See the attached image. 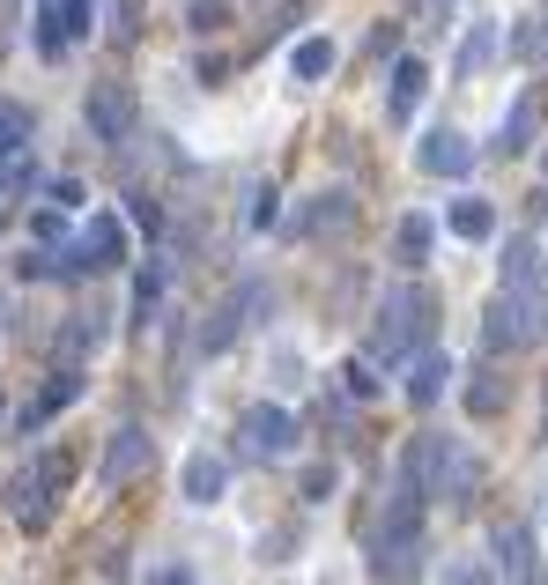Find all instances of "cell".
Returning a JSON list of instances; mask_svg holds the SVG:
<instances>
[{
    "mask_svg": "<svg viewBox=\"0 0 548 585\" xmlns=\"http://www.w3.org/2000/svg\"><path fill=\"white\" fill-rule=\"evenodd\" d=\"M119 259H127V222H119V215H97L82 238L67 245L60 267H67V275H104V267H119Z\"/></svg>",
    "mask_w": 548,
    "mask_h": 585,
    "instance_id": "cell-1",
    "label": "cell"
},
{
    "mask_svg": "<svg viewBox=\"0 0 548 585\" xmlns=\"http://www.w3.org/2000/svg\"><path fill=\"white\" fill-rule=\"evenodd\" d=\"M430 327V304H422V290H393L385 296V311H379V356H408V341Z\"/></svg>",
    "mask_w": 548,
    "mask_h": 585,
    "instance_id": "cell-2",
    "label": "cell"
},
{
    "mask_svg": "<svg viewBox=\"0 0 548 585\" xmlns=\"http://www.w3.org/2000/svg\"><path fill=\"white\" fill-rule=\"evenodd\" d=\"M482 334H489V348H526V341L541 334V304L526 290H505L489 304V327H482Z\"/></svg>",
    "mask_w": 548,
    "mask_h": 585,
    "instance_id": "cell-3",
    "label": "cell"
},
{
    "mask_svg": "<svg viewBox=\"0 0 548 585\" xmlns=\"http://www.w3.org/2000/svg\"><path fill=\"white\" fill-rule=\"evenodd\" d=\"M149 467H156L149 430H133V422H127V430H112V437H104V460H97V474H104L112 489H119V482H141Z\"/></svg>",
    "mask_w": 548,
    "mask_h": 585,
    "instance_id": "cell-4",
    "label": "cell"
},
{
    "mask_svg": "<svg viewBox=\"0 0 548 585\" xmlns=\"http://www.w3.org/2000/svg\"><path fill=\"white\" fill-rule=\"evenodd\" d=\"M416 164L430 170V178H467V170H474V141H467L460 126H430L416 141Z\"/></svg>",
    "mask_w": 548,
    "mask_h": 585,
    "instance_id": "cell-5",
    "label": "cell"
},
{
    "mask_svg": "<svg viewBox=\"0 0 548 585\" xmlns=\"http://www.w3.org/2000/svg\"><path fill=\"white\" fill-rule=\"evenodd\" d=\"M238 430H245V453H253V460H290L296 453V422L282 416V408H245Z\"/></svg>",
    "mask_w": 548,
    "mask_h": 585,
    "instance_id": "cell-6",
    "label": "cell"
},
{
    "mask_svg": "<svg viewBox=\"0 0 548 585\" xmlns=\"http://www.w3.org/2000/svg\"><path fill=\"white\" fill-rule=\"evenodd\" d=\"M445 378H453V356H445V348H422V356H408V400H416V408H430V400L445 393Z\"/></svg>",
    "mask_w": 548,
    "mask_h": 585,
    "instance_id": "cell-7",
    "label": "cell"
},
{
    "mask_svg": "<svg viewBox=\"0 0 548 585\" xmlns=\"http://www.w3.org/2000/svg\"><path fill=\"white\" fill-rule=\"evenodd\" d=\"M445 230H453V238H467V245H482V238H497V208H489L482 193H467V201H453V208H445Z\"/></svg>",
    "mask_w": 548,
    "mask_h": 585,
    "instance_id": "cell-8",
    "label": "cell"
},
{
    "mask_svg": "<svg viewBox=\"0 0 548 585\" xmlns=\"http://www.w3.org/2000/svg\"><path fill=\"white\" fill-rule=\"evenodd\" d=\"M422 89H430V67H422V60H400V67H393V97H385V112H393V126H408V119H416Z\"/></svg>",
    "mask_w": 548,
    "mask_h": 585,
    "instance_id": "cell-9",
    "label": "cell"
},
{
    "mask_svg": "<svg viewBox=\"0 0 548 585\" xmlns=\"http://www.w3.org/2000/svg\"><path fill=\"white\" fill-rule=\"evenodd\" d=\"M371 571H379V585H408L422 571V542L416 534H400V542H379V563H371Z\"/></svg>",
    "mask_w": 548,
    "mask_h": 585,
    "instance_id": "cell-10",
    "label": "cell"
},
{
    "mask_svg": "<svg viewBox=\"0 0 548 585\" xmlns=\"http://www.w3.org/2000/svg\"><path fill=\"white\" fill-rule=\"evenodd\" d=\"M334 60H341L334 38H304L290 52V75H296V82H327V75H334Z\"/></svg>",
    "mask_w": 548,
    "mask_h": 585,
    "instance_id": "cell-11",
    "label": "cell"
},
{
    "mask_svg": "<svg viewBox=\"0 0 548 585\" xmlns=\"http://www.w3.org/2000/svg\"><path fill=\"white\" fill-rule=\"evenodd\" d=\"M89 126H97L104 141H119V133L133 126V104L127 97H112V89H97V97H89Z\"/></svg>",
    "mask_w": 548,
    "mask_h": 585,
    "instance_id": "cell-12",
    "label": "cell"
},
{
    "mask_svg": "<svg viewBox=\"0 0 548 585\" xmlns=\"http://www.w3.org/2000/svg\"><path fill=\"white\" fill-rule=\"evenodd\" d=\"M430 238H437V222H430V215H400V230H393V252H400L408 267H422V259H430Z\"/></svg>",
    "mask_w": 548,
    "mask_h": 585,
    "instance_id": "cell-13",
    "label": "cell"
},
{
    "mask_svg": "<svg viewBox=\"0 0 548 585\" xmlns=\"http://www.w3.org/2000/svg\"><path fill=\"white\" fill-rule=\"evenodd\" d=\"M497 556H505L511 578H526V571H534V534H526V526H497Z\"/></svg>",
    "mask_w": 548,
    "mask_h": 585,
    "instance_id": "cell-14",
    "label": "cell"
},
{
    "mask_svg": "<svg viewBox=\"0 0 548 585\" xmlns=\"http://www.w3.org/2000/svg\"><path fill=\"white\" fill-rule=\"evenodd\" d=\"M186 497H193V504L222 497V460H208V453H201V460H186Z\"/></svg>",
    "mask_w": 548,
    "mask_h": 585,
    "instance_id": "cell-15",
    "label": "cell"
},
{
    "mask_svg": "<svg viewBox=\"0 0 548 585\" xmlns=\"http://www.w3.org/2000/svg\"><path fill=\"white\" fill-rule=\"evenodd\" d=\"M348 208H356L348 193H327L319 208H304V215H296V230H304V238H319V230H334V222H348Z\"/></svg>",
    "mask_w": 548,
    "mask_h": 585,
    "instance_id": "cell-16",
    "label": "cell"
},
{
    "mask_svg": "<svg viewBox=\"0 0 548 585\" xmlns=\"http://www.w3.org/2000/svg\"><path fill=\"white\" fill-rule=\"evenodd\" d=\"M75 393H82V378H67V371H60V378H52V385H44V393H38V408H30V416H23V422H30V430H38V422L52 416V408H67V400H75Z\"/></svg>",
    "mask_w": 548,
    "mask_h": 585,
    "instance_id": "cell-17",
    "label": "cell"
},
{
    "mask_svg": "<svg viewBox=\"0 0 548 585\" xmlns=\"http://www.w3.org/2000/svg\"><path fill=\"white\" fill-rule=\"evenodd\" d=\"M489 52H497V23H474L460 44V75H474V67H489Z\"/></svg>",
    "mask_w": 548,
    "mask_h": 585,
    "instance_id": "cell-18",
    "label": "cell"
},
{
    "mask_svg": "<svg viewBox=\"0 0 548 585\" xmlns=\"http://www.w3.org/2000/svg\"><path fill=\"white\" fill-rule=\"evenodd\" d=\"M534 275H541V259H534V245H526V238H519V245H505V290H526Z\"/></svg>",
    "mask_w": 548,
    "mask_h": 585,
    "instance_id": "cell-19",
    "label": "cell"
},
{
    "mask_svg": "<svg viewBox=\"0 0 548 585\" xmlns=\"http://www.w3.org/2000/svg\"><path fill=\"white\" fill-rule=\"evenodd\" d=\"M534 119H541L534 97H519V104L505 112V149H526V141H534Z\"/></svg>",
    "mask_w": 548,
    "mask_h": 585,
    "instance_id": "cell-20",
    "label": "cell"
},
{
    "mask_svg": "<svg viewBox=\"0 0 548 585\" xmlns=\"http://www.w3.org/2000/svg\"><path fill=\"white\" fill-rule=\"evenodd\" d=\"M38 482H67V460H44V467H38ZM38 482H23V489H38ZM23 526H30V534L44 526V504H38V497L23 504Z\"/></svg>",
    "mask_w": 548,
    "mask_h": 585,
    "instance_id": "cell-21",
    "label": "cell"
},
{
    "mask_svg": "<svg viewBox=\"0 0 548 585\" xmlns=\"http://www.w3.org/2000/svg\"><path fill=\"white\" fill-rule=\"evenodd\" d=\"M156 304H164V267L141 275V290H133V319H156Z\"/></svg>",
    "mask_w": 548,
    "mask_h": 585,
    "instance_id": "cell-22",
    "label": "cell"
},
{
    "mask_svg": "<svg viewBox=\"0 0 548 585\" xmlns=\"http://www.w3.org/2000/svg\"><path fill=\"white\" fill-rule=\"evenodd\" d=\"M467 408H474V416H497V408H505V385H497V378L467 385Z\"/></svg>",
    "mask_w": 548,
    "mask_h": 585,
    "instance_id": "cell-23",
    "label": "cell"
},
{
    "mask_svg": "<svg viewBox=\"0 0 548 585\" xmlns=\"http://www.w3.org/2000/svg\"><path fill=\"white\" fill-rule=\"evenodd\" d=\"M445 585H497V571H489V563H474V556H467V563H453V571H445Z\"/></svg>",
    "mask_w": 548,
    "mask_h": 585,
    "instance_id": "cell-24",
    "label": "cell"
},
{
    "mask_svg": "<svg viewBox=\"0 0 548 585\" xmlns=\"http://www.w3.org/2000/svg\"><path fill=\"white\" fill-rule=\"evenodd\" d=\"M341 385H348L356 400H371V393H379V378H371V364H348V371H341Z\"/></svg>",
    "mask_w": 548,
    "mask_h": 585,
    "instance_id": "cell-25",
    "label": "cell"
},
{
    "mask_svg": "<svg viewBox=\"0 0 548 585\" xmlns=\"http://www.w3.org/2000/svg\"><path fill=\"white\" fill-rule=\"evenodd\" d=\"M23 112H15V104H0V149H23Z\"/></svg>",
    "mask_w": 548,
    "mask_h": 585,
    "instance_id": "cell-26",
    "label": "cell"
},
{
    "mask_svg": "<svg viewBox=\"0 0 548 585\" xmlns=\"http://www.w3.org/2000/svg\"><path fill=\"white\" fill-rule=\"evenodd\" d=\"M541 170H548V164H541Z\"/></svg>",
    "mask_w": 548,
    "mask_h": 585,
    "instance_id": "cell-27",
    "label": "cell"
}]
</instances>
